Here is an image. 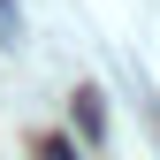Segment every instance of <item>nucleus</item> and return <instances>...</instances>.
Returning a JSON list of instances; mask_svg holds the SVG:
<instances>
[{
	"mask_svg": "<svg viewBox=\"0 0 160 160\" xmlns=\"http://www.w3.org/2000/svg\"><path fill=\"white\" fill-rule=\"evenodd\" d=\"M38 152H46V160H76V145H69V137H46Z\"/></svg>",
	"mask_w": 160,
	"mask_h": 160,
	"instance_id": "obj_2",
	"label": "nucleus"
},
{
	"mask_svg": "<svg viewBox=\"0 0 160 160\" xmlns=\"http://www.w3.org/2000/svg\"><path fill=\"white\" fill-rule=\"evenodd\" d=\"M0 46H8V53L23 46V8H15V0H0Z\"/></svg>",
	"mask_w": 160,
	"mask_h": 160,
	"instance_id": "obj_1",
	"label": "nucleus"
}]
</instances>
